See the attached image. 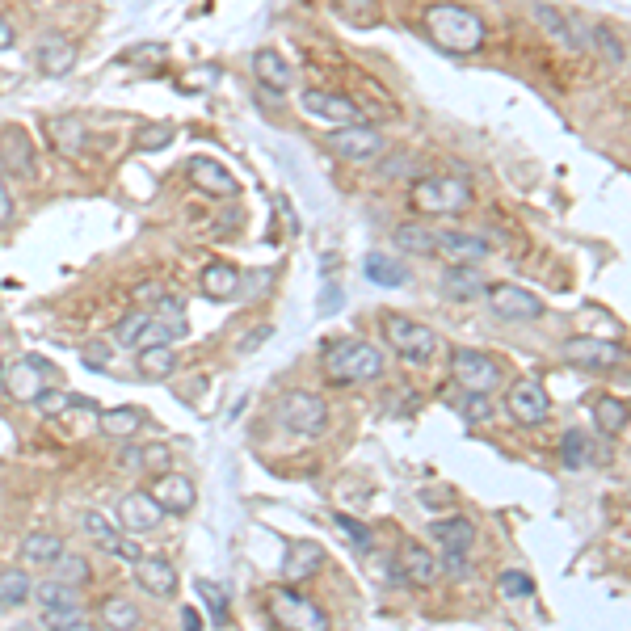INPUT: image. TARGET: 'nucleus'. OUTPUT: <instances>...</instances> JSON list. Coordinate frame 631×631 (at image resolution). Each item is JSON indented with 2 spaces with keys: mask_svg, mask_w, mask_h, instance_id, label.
<instances>
[{
  "mask_svg": "<svg viewBox=\"0 0 631 631\" xmlns=\"http://www.w3.org/2000/svg\"><path fill=\"white\" fill-rule=\"evenodd\" d=\"M421 26L438 51H451V55H476L488 38L484 17L467 5H455V0H434V5L425 9Z\"/></svg>",
  "mask_w": 631,
  "mask_h": 631,
  "instance_id": "f257e3e1",
  "label": "nucleus"
},
{
  "mask_svg": "<svg viewBox=\"0 0 631 631\" xmlns=\"http://www.w3.org/2000/svg\"><path fill=\"white\" fill-rule=\"evenodd\" d=\"M320 371L329 375L333 383H366V379H379L383 375V350L371 341H337L324 350L320 358Z\"/></svg>",
  "mask_w": 631,
  "mask_h": 631,
  "instance_id": "f03ea898",
  "label": "nucleus"
},
{
  "mask_svg": "<svg viewBox=\"0 0 631 631\" xmlns=\"http://www.w3.org/2000/svg\"><path fill=\"white\" fill-rule=\"evenodd\" d=\"M409 202L421 215H455L472 202V186H467L463 177H451V173H430V177L413 181Z\"/></svg>",
  "mask_w": 631,
  "mask_h": 631,
  "instance_id": "7ed1b4c3",
  "label": "nucleus"
},
{
  "mask_svg": "<svg viewBox=\"0 0 631 631\" xmlns=\"http://www.w3.org/2000/svg\"><path fill=\"white\" fill-rule=\"evenodd\" d=\"M383 337H388L392 350L409 362V366H425V362H434V354L442 350V341L438 333L430 329V324H421L413 316H383Z\"/></svg>",
  "mask_w": 631,
  "mask_h": 631,
  "instance_id": "20e7f679",
  "label": "nucleus"
},
{
  "mask_svg": "<svg viewBox=\"0 0 631 631\" xmlns=\"http://www.w3.org/2000/svg\"><path fill=\"white\" fill-rule=\"evenodd\" d=\"M274 417H278L282 430H291L299 438H316V434L329 430V404H324L316 392H303V388L282 396Z\"/></svg>",
  "mask_w": 631,
  "mask_h": 631,
  "instance_id": "39448f33",
  "label": "nucleus"
},
{
  "mask_svg": "<svg viewBox=\"0 0 631 631\" xmlns=\"http://www.w3.org/2000/svg\"><path fill=\"white\" fill-rule=\"evenodd\" d=\"M451 375H455V383L463 392H480V396H488L505 379L501 362L493 354H484V350H455L451 354Z\"/></svg>",
  "mask_w": 631,
  "mask_h": 631,
  "instance_id": "423d86ee",
  "label": "nucleus"
},
{
  "mask_svg": "<svg viewBox=\"0 0 631 631\" xmlns=\"http://www.w3.org/2000/svg\"><path fill=\"white\" fill-rule=\"evenodd\" d=\"M270 615L278 619L282 631H329V615L312 598H299L291 589L270 594Z\"/></svg>",
  "mask_w": 631,
  "mask_h": 631,
  "instance_id": "0eeeda50",
  "label": "nucleus"
},
{
  "mask_svg": "<svg viewBox=\"0 0 631 631\" xmlns=\"http://www.w3.org/2000/svg\"><path fill=\"white\" fill-rule=\"evenodd\" d=\"M30 598L38 602V610H43V619L51 627H64V623L80 619V589L76 585H64V581L47 577V581H34V594Z\"/></svg>",
  "mask_w": 631,
  "mask_h": 631,
  "instance_id": "6e6552de",
  "label": "nucleus"
},
{
  "mask_svg": "<svg viewBox=\"0 0 631 631\" xmlns=\"http://www.w3.org/2000/svg\"><path fill=\"white\" fill-rule=\"evenodd\" d=\"M488 295V308H493V316L501 320H522V324H531L543 316V299L535 291H526L518 287V282H493V287L484 291Z\"/></svg>",
  "mask_w": 631,
  "mask_h": 631,
  "instance_id": "1a4fd4ad",
  "label": "nucleus"
},
{
  "mask_svg": "<svg viewBox=\"0 0 631 631\" xmlns=\"http://www.w3.org/2000/svg\"><path fill=\"white\" fill-rule=\"evenodd\" d=\"M80 526H85V535L101 547L106 556H114V560H139L144 552H139V543H135V535H127L122 526L114 522V518H106V514H97V510H89L85 518H80Z\"/></svg>",
  "mask_w": 631,
  "mask_h": 631,
  "instance_id": "9d476101",
  "label": "nucleus"
},
{
  "mask_svg": "<svg viewBox=\"0 0 631 631\" xmlns=\"http://www.w3.org/2000/svg\"><path fill=\"white\" fill-rule=\"evenodd\" d=\"M539 30H547V38H556L568 51H589V26L581 22V13H560L552 5H531Z\"/></svg>",
  "mask_w": 631,
  "mask_h": 631,
  "instance_id": "9b49d317",
  "label": "nucleus"
},
{
  "mask_svg": "<svg viewBox=\"0 0 631 631\" xmlns=\"http://www.w3.org/2000/svg\"><path fill=\"white\" fill-rule=\"evenodd\" d=\"M564 358L581 366V371H610V366H623V345L602 341V337H573L564 341Z\"/></svg>",
  "mask_w": 631,
  "mask_h": 631,
  "instance_id": "f8f14e48",
  "label": "nucleus"
},
{
  "mask_svg": "<svg viewBox=\"0 0 631 631\" xmlns=\"http://www.w3.org/2000/svg\"><path fill=\"white\" fill-rule=\"evenodd\" d=\"M148 497L160 505V514H190L198 505V488H194L190 476H181V472H160L148 484Z\"/></svg>",
  "mask_w": 631,
  "mask_h": 631,
  "instance_id": "ddd939ff",
  "label": "nucleus"
},
{
  "mask_svg": "<svg viewBox=\"0 0 631 631\" xmlns=\"http://www.w3.org/2000/svg\"><path fill=\"white\" fill-rule=\"evenodd\" d=\"M329 148L341 156V160H379L383 152H388V144H383V135L375 127H362V122H354V127H337L329 135Z\"/></svg>",
  "mask_w": 631,
  "mask_h": 631,
  "instance_id": "4468645a",
  "label": "nucleus"
},
{
  "mask_svg": "<svg viewBox=\"0 0 631 631\" xmlns=\"http://www.w3.org/2000/svg\"><path fill=\"white\" fill-rule=\"evenodd\" d=\"M47 375H51V366L43 358H22V362H13L9 371H5V383H0V388H9L13 400L34 404L38 396L47 392V383H43Z\"/></svg>",
  "mask_w": 631,
  "mask_h": 631,
  "instance_id": "2eb2a0df",
  "label": "nucleus"
},
{
  "mask_svg": "<svg viewBox=\"0 0 631 631\" xmlns=\"http://www.w3.org/2000/svg\"><path fill=\"white\" fill-rule=\"evenodd\" d=\"M434 253H442L451 266H476V261H484L488 253H493V244H488L484 236L476 232H434Z\"/></svg>",
  "mask_w": 631,
  "mask_h": 631,
  "instance_id": "dca6fc26",
  "label": "nucleus"
},
{
  "mask_svg": "<svg viewBox=\"0 0 631 631\" xmlns=\"http://www.w3.org/2000/svg\"><path fill=\"white\" fill-rule=\"evenodd\" d=\"M547 413H552V400H547L539 379H518L510 388V417L518 425H543Z\"/></svg>",
  "mask_w": 631,
  "mask_h": 631,
  "instance_id": "f3484780",
  "label": "nucleus"
},
{
  "mask_svg": "<svg viewBox=\"0 0 631 631\" xmlns=\"http://www.w3.org/2000/svg\"><path fill=\"white\" fill-rule=\"evenodd\" d=\"M303 110H308L312 118L333 122V127H354V122L362 118L354 97H345V93H324V89H308V93H303Z\"/></svg>",
  "mask_w": 631,
  "mask_h": 631,
  "instance_id": "a211bd4d",
  "label": "nucleus"
},
{
  "mask_svg": "<svg viewBox=\"0 0 631 631\" xmlns=\"http://www.w3.org/2000/svg\"><path fill=\"white\" fill-rule=\"evenodd\" d=\"M114 522L127 535H148V531H156V526L165 522V514H160V505L148 493H127V497H122V505H118V518Z\"/></svg>",
  "mask_w": 631,
  "mask_h": 631,
  "instance_id": "6ab92c4d",
  "label": "nucleus"
},
{
  "mask_svg": "<svg viewBox=\"0 0 631 631\" xmlns=\"http://www.w3.org/2000/svg\"><path fill=\"white\" fill-rule=\"evenodd\" d=\"M186 173H190V181L202 190V194H211V198H236L240 194V181L219 165V160H211V156H194L190 165H186Z\"/></svg>",
  "mask_w": 631,
  "mask_h": 631,
  "instance_id": "aec40b11",
  "label": "nucleus"
},
{
  "mask_svg": "<svg viewBox=\"0 0 631 631\" xmlns=\"http://www.w3.org/2000/svg\"><path fill=\"white\" fill-rule=\"evenodd\" d=\"M38 68H43L47 76H68L76 68V43L68 34H59V30H47L43 38H38Z\"/></svg>",
  "mask_w": 631,
  "mask_h": 631,
  "instance_id": "412c9836",
  "label": "nucleus"
},
{
  "mask_svg": "<svg viewBox=\"0 0 631 631\" xmlns=\"http://www.w3.org/2000/svg\"><path fill=\"white\" fill-rule=\"evenodd\" d=\"M0 169H9L13 177L34 173V144L22 127H0Z\"/></svg>",
  "mask_w": 631,
  "mask_h": 631,
  "instance_id": "4be33fe9",
  "label": "nucleus"
},
{
  "mask_svg": "<svg viewBox=\"0 0 631 631\" xmlns=\"http://www.w3.org/2000/svg\"><path fill=\"white\" fill-rule=\"evenodd\" d=\"M135 581L144 585L152 598H173L177 594V568L165 556H139L135 560Z\"/></svg>",
  "mask_w": 631,
  "mask_h": 631,
  "instance_id": "5701e85b",
  "label": "nucleus"
},
{
  "mask_svg": "<svg viewBox=\"0 0 631 631\" xmlns=\"http://www.w3.org/2000/svg\"><path fill=\"white\" fill-rule=\"evenodd\" d=\"M400 577L409 585H434L442 577V564H438V556L430 552V547L404 543L400 547Z\"/></svg>",
  "mask_w": 631,
  "mask_h": 631,
  "instance_id": "b1692460",
  "label": "nucleus"
},
{
  "mask_svg": "<svg viewBox=\"0 0 631 631\" xmlns=\"http://www.w3.org/2000/svg\"><path fill=\"white\" fill-rule=\"evenodd\" d=\"M47 139H51V148L59 156H76L80 148L89 144V131H85V122H80L76 114H55V118H47Z\"/></svg>",
  "mask_w": 631,
  "mask_h": 631,
  "instance_id": "393cba45",
  "label": "nucleus"
},
{
  "mask_svg": "<svg viewBox=\"0 0 631 631\" xmlns=\"http://www.w3.org/2000/svg\"><path fill=\"white\" fill-rule=\"evenodd\" d=\"M324 568V547L320 543H295L287 560H282V581H312Z\"/></svg>",
  "mask_w": 631,
  "mask_h": 631,
  "instance_id": "a878e982",
  "label": "nucleus"
},
{
  "mask_svg": "<svg viewBox=\"0 0 631 631\" xmlns=\"http://www.w3.org/2000/svg\"><path fill=\"white\" fill-rule=\"evenodd\" d=\"M488 287H484V274L476 266H446L442 274V295L455 299V303H472L480 299Z\"/></svg>",
  "mask_w": 631,
  "mask_h": 631,
  "instance_id": "bb28decb",
  "label": "nucleus"
},
{
  "mask_svg": "<svg viewBox=\"0 0 631 631\" xmlns=\"http://www.w3.org/2000/svg\"><path fill=\"white\" fill-rule=\"evenodd\" d=\"M240 287H244V274L236 266H228V261H211V266L202 270V295L207 299L228 303L240 295Z\"/></svg>",
  "mask_w": 631,
  "mask_h": 631,
  "instance_id": "cd10ccee",
  "label": "nucleus"
},
{
  "mask_svg": "<svg viewBox=\"0 0 631 631\" xmlns=\"http://www.w3.org/2000/svg\"><path fill=\"white\" fill-rule=\"evenodd\" d=\"M253 72H257V80L266 89H278V93H287L291 89V80H295V72H291V64L282 59L274 47H261L257 55H253Z\"/></svg>",
  "mask_w": 631,
  "mask_h": 631,
  "instance_id": "c85d7f7f",
  "label": "nucleus"
},
{
  "mask_svg": "<svg viewBox=\"0 0 631 631\" xmlns=\"http://www.w3.org/2000/svg\"><path fill=\"white\" fill-rule=\"evenodd\" d=\"M430 535L446 547V552H459V556H467L472 552V543H476V526H472V518H438V522H430Z\"/></svg>",
  "mask_w": 631,
  "mask_h": 631,
  "instance_id": "c756f323",
  "label": "nucleus"
},
{
  "mask_svg": "<svg viewBox=\"0 0 631 631\" xmlns=\"http://www.w3.org/2000/svg\"><path fill=\"white\" fill-rule=\"evenodd\" d=\"M59 556H64V539L51 535V531H34V535H26V543H22L26 568H47V573H51V564H55Z\"/></svg>",
  "mask_w": 631,
  "mask_h": 631,
  "instance_id": "7c9ffc66",
  "label": "nucleus"
},
{
  "mask_svg": "<svg viewBox=\"0 0 631 631\" xmlns=\"http://www.w3.org/2000/svg\"><path fill=\"white\" fill-rule=\"evenodd\" d=\"M362 270H366V278H371L375 287H404V282H409V266L396 261V257H388V253H371L362 261Z\"/></svg>",
  "mask_w": 631,
  "mask_h": 631,
  "instance_id": "2f4dec72",
  "label": "nucleus"
},
{
  "mask_svg": "<svg viewBox=\"0 0 631 631\" xmlns=\"http://www.w3.org/2000/svg\"><path fill=\"white\" fill-rule=\"evenodd\" d=\"M144 409H135V404H122V409H110V413H101V434H110V438H135L139 430H144Z\"/></svg>",
  "mask_w": 631,
  "mask_h": 631,
  "instance_id": "473e14b6",
  "label": "nucleus"
},
{
  "mask_svg": "<svg viewBox=\"0 0 631 631\" xmlns=\"http://www.w3.org/2000/svg\"><path fill=\"white\" fill-rule=\"evenodd\" d=\"M34 594V581L26 568H0V606L13 610V606H26Z\"/></svg>",
  "mask_w": 631,
  "mask_h": 631,
  "instance_id": "72a5a7b5",
  "label": "nucleus"
},
{
  "mask_svg": "<svg viewBox=\"0 0 631 631\" xmlns=\"http://www.w3.org/2000/svg\"><path fill=\"white\" fill-rule=\"evenodd\" d=\"M34 404L43 409V417H64V413H72V409H80V413H97V404H93L89 396H72V392H64V388H47Z\"/></svg>",
  "mask_w": 631,
  "mask_h": 631,
  "instance_id": "f704fd0d",
  "label": "nucleus"
},
{
  "mask_svg": "<svg viewBox=\"0 0 631 631\" xmlns=\"http://www.w3.org/2000/svg\"><path fill=\"white\" fill-rule=\"evenodd\" d=\"M598 455H594V442H589V434L581 430H564L560 438V463L568 467V472H581V467H589Z\"/></svg>",
  "mask_w": 631,
  "mask_h": 631,
  "instance_id": "c9c22d12",
  "label": "nucleus"
},
{
  "mask_svg": "<svg viewBox=\"0 0 631 631\" xmlns=\"http://www.w3.org/2000/svg\"><path fill=\"white\" fill-rule=\"evenodd\" d=\"M594 425L606 434V438H619L623 430H627V400H619V396H602L598 404H594Z\"/></svg>",
  "mask_w": 631,
  "mask_h": 631,
  "instance_id": "e433bc0d",
  "label": "nucleus"
},
{
  "mask_svg": "<svg viewBox=\"0 0 631 631\" xmlns=\"http://www.w3.org/2000/svg\"><path fill=\"white\" fill-rule=\"evenodd\" d=\"M173 371H177V350H173V345H148V350H139V375L169 379Z\"/></svg>",
  "mask_w": 631,
  "mask_h": 631,
  "instance_id": "4c0bfd02",
  "label": "nucleus"
},
{
  "mask_svg": "<svg viewBox=\"0 0 631 631\" xmlns=\"http://www.w3.org/2000/svg\"><path fill=\"white\" fill-rule=\"evenodd\" d=\"M101 623L110 631H135L139 627V606L131 598H106L101 602Z\"/></svg>",
  "mask_w": 631,
  "mask_h": 631,
  "instance_id": "58836bf2",
  "label": "nucleus"
},
{
  "mask_svg": "<svg viewBox=\"0 0 631 631\" xmlns=\"http://www.w3.org/2000/svg\"><path fill=\"white\" fill-rule=\"evenodd\" d=\"M589 47H598V55L606 59L610 68H623L627 64V47H623V38L610 30V26H589Z\"/></svg>",
  "mask_w": 631,
  "mask_h": 631,
  "instance_id": "ea45409f",
  "label": "nucleus"
},
{
  "mask_svg": "<svg viewBox=\"0 0 631 631\" xmlns=\"http://www.w3.org/2000/svg\"><path fill=\"white\" fill-rule=\"evenodd\" d=\"M51 577L55 581H64V585H89L93 581V568H89V560L85 556H76V552H64L55 564H51Z\"/></svg>",
  "mask_w": 631,
  "mask_h": 631,
  "instance_id": "a19ab883",
  "label": "nucleus"
},
{
  "mask_svg": "<svg viewBox=\"0 0 631 631\" xmlns=\"http://www.w3.org/2000/svg\"><path fill=\"white\" fill-rule=\"evenodd\" d=\"M392 240L404 253H434V232L425 228V223H400V228L392 232Z\"/></svg>",
  "mask_w": 631,
  "mask_h": 631,
  "instance_id": "79ce46f5",
  "label": "nucleus"
},
{
  "mask_svg": "<svg viewBox=\"0 0 631 631\" xmlns=\"http://www.w3.org/2000/svg\"><path fill=\"white\" fill-rule=\"evenodd\" d=\"M497 594L505 602H526V598L535 594V577L522 573V568H505V573L497 577Z\"/></svg>",
  "mask_w": 631,
  "mask_h": 631,
  "instance_id": "37998d69",
  "label": "nucleus"
},
{
  "mask_svg": "<svg viewBox=\"0 0 631 631\" xmlns=\"http://www.w3.org/2000/svg\"><path fill=\"white\" fill-rule=\"evenodd\" d=\"M148 324H152V308H131L127 316L118 320L114 341H118V345H139V337H144Z\"/></svg>",
  "mask_w": 631,
  "mask_h": 631,
  "instance_id": "c03bdc74",
  "label": "nucleus"
},
{
  "mask_svg": "<svg viewBox=\"0 0 631 631\" xmlns=\"http://www.w3.org/2000/svg\"><path fill=\"white\" fill-rule=\"evenodd\" d=\"M173 122H144L139 127V135H135V144L144 148V152H165L169 144H173Z\"/></svg>",
  "mask_w": 631,
  "mask_h": 631,
  "instance_id": "a18cd8bd",
  "label": "nucleus"
},
{
  "mask_svg": "<svg viewBox=\"0 0 631 631\" xmlns=\"http://www.w3.org/2000/svg\"><path fill=\"white\" fill-rule=\"evenodd\" d=\"M131 467H152V472H169V446H144L139 455H127Z\"/></svg>",
  "mask_w": 631,
  "mask_h": 631,
  "instance_id": "49530a36",
  "label": "nucleus"
},
{
  "mask_svg": "<svg viewBox=\"0 0 631 631\" xmlns=\"http://www.w3.org/2000/svg\"><path fill=\"white\" fill-rule=\"evenodd\" d=\"M198 598L207 602V610H211V619H215V623L228 619V598H223V589H219L215 581H198Z\"/></svg>",
  "mask_w": 631,
  "mask_h": 631,
  "instance_id": "de8ad7c7",
  "label": "nucleus"
},
{
  "mask_svg": "<svg viewBox=\"0 0 631 631\" xmlns=\"http://www.w3.org/2000/svg\"><path fill=\"white\" fill-rule=\"evenodd\" d=\"M463 417L467 421H493V400L480 396V392H467L463 396Z\"/></svg>",
  "mask_w": 631,
  "mask_h": 631,
  "instance_id": "09e8293b",
  "label": "nucleus"
},
{
  "mask_svg": "<svg viewBox=\"0 0 631 631\" xmlns=\"http://www.w3.org/2000/svg\"><path fill=\"white\" fill-rule=\"evenodd\" d=\"M337 531H341L345 539H350V543L358 547V552H366V547H371V531H366V526H358L354 518H345V514H341V518H337Z\"/></svg>",
  "mask_w": 631,
  "mask_h": 631,
  "instance_id": "8fccbe9b",
  "label": "nucleus"
},
{
  "mask_svg": "<svg viewBox=\"0 0 631 631\" xmlns=\"http://www.w3.org/2000/svg\"><path fill=\"white\" fill-rule=\"evenodd\" d=\"M13 215H17V198H13V190H9L5 173H0V228H5V223H13Z\"/></svg>",
  "mask_w": 631,
  "mask_h": 631,
  "instance_id": "3c124183",
  "label": "nucleus"
},
{
  "mask_svg": "<svg viewBox=\"0 0 631 631\" xmlns=\"http://www.w3.org/2000/svg\"><path fill=\"white\" fill-rule=\"evenodd\" d=\"M85 362H89V366H110V362H114V350H110L106 341H89V345H85Z\"/></svg>",
  "mask_w": 631,
  "mask_h": 631,
  "instance_id": "603ef678",
  "label": "nucleus"
},
{
  "mask_svg": "<svg viewBox=\"0 0 631 631\" xmlns=\"http://www.w3.org/2000/svg\"><path fill=\"white\" fill-rule=\"evenodd\" d=\"M270 337H274V329H270V324H261V329H253L249 337H240V345H236V350H240V354H253L257 345H266Z\"/></svg>",
  "mask_w": 631,
  "mask_h": 631,
  "instance_id": "864d4df0",
  "label": "nucleus"
},
{
  "mask_svg": "<svg viewBox=\"0 0 631 631\" xmlns=\"http://www.w3.org/2000/svg\"><path fill=\"white\" fill-rule=\"evenodd\" d=\"M135 299H139V303H160V299H165V291H160L156 282H139V287H135Z\"/></svg>",
  "mask_w": 631,
  "mask_h": 631,
  "instance_id": "5fc2aeb1",
  "label": "nucleus"
},
{
  "mask_svg": "<svg viewBox=\"0 0 631 631\" xmlns=\"http://www.w3.org/2000/svg\"><path fill=\"white\" fill-rule=\"evenodd\" d=\"M13 43H17V30H13V22H9V17L0 13V51H9Z\"/></svg>",
  "mask_w": 631,
  "mask_h": 631,
  "instance_id": "6e6d98bb",
  "label": "nucleus"
},
{
  "mask_svg": "<svg viewBox=\"0 0 631 631\" xmlns=\"http://www.w3.org/2000/svg\"><path fill=\"white\" fill-rule=\"evenodd\" d=\"M181 627H186V631H202V615H198L194 606L181 610Z\"/></svg>",
  "mask_w": 631,
  "mask_h": 631,
  "instance_id": "4d7b16f0",
  "label": "nucleus"
},
{
  "mask_svg": "<svg viewBox=\"0 0 631 631\" xmlns=\"http://www.w3.org/2000/svg\"><path fill=\"white\" fill-rule=\"evenodd\" d=\"M51 631H97L93 623H85V619H76V623H64V627H51Z\"/></svg>",
  "mask_w": 631,
  "mask_h": 631,
  "instance_id": "13d9d810",
  "label": "nucleus"
},
{
  "mask_svg": "<svg viewBox=\"0 0 631 631\" xmlns=\"http://www.w3.org/2000/svg\"><path fill=\"white\" fill-rule=\"evenodd\" d=\"M0 383H5V362H0Z\"/></svg>",
  "mask_w": 631,
  "mask_h": 631,
  "instance_id": "bf43d9fd",
  "label": "nucleus"
},
{
  "mask_svg": "<svg viewBox=\"0 0 631 631\" xmlns=\"http://www.w3.org/2000/svg\"><path fill=\"white\" fill-rule=\"evenodd\" d=\"M0 615H5V606H0Z\"/></svg>",
  "mask_w": 631,
  "mask_h": 631,
  "instance_id": "052dcab7",
  "label": "nucleus"
}]
</instances>
